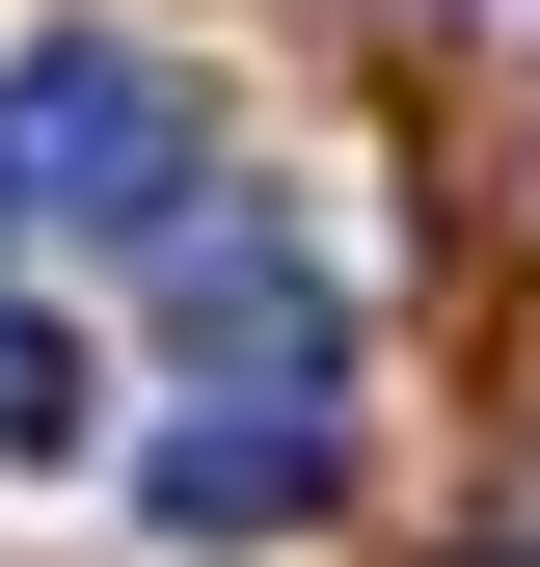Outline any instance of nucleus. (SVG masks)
<instances>
[{"instance_id": "f257e3e1", "label": "nucleus", "mask_w": 540, "mask_h": 567, "mask_svg": "<svg viewBox=\"0 0 540 567\" xmlns=\"http://www.w3.org/2000/svg\"><path fill=\"white\" fill-rule=\"evenodd\" d=\"M217 189V109H189L163 28H28L0 54V217H82V244H163Z\"/></svg>"}, {"instance_id": "f03ea898", "label": "nucleus", "mask_w": 540, "mask_h": 567, "mask_svg": "<svg viewBox=\"0 0 540 567\" xmlns=\"http://www.w3.org/2000/svg\"><path fill=\"white\" fill-rule=\"evenodd\" d=\"M163 298H189V351H217L243 405H298V433L352 405V298H324V244L270 217V189H189V217H163Z\"/></svg>"}, {"instance_id": "7ed1b4c3", "label": "nucleus", "mask_w": 540, "mask_h": 567, "mask_svg": "<svg viewBox=\"0 0 540 567\" xmlns=\"http://www.w3.org/2000/svg\"><path fill=\"white\" fill-rule=\"evenodd\" d=\"M324 460H352V433H298V405H189V433H135V514H163V540H298Z\"/></svg>"}, {"instance_id": "20e7f679", "label": "nucleus", "mask_w": 540, "mask_h": 567, "mask_svg": "<svg viewBox=\"0 0 540 567\" xmlns=\"http://www.w3.org/2000/svg\"><path fill=\"white\" fill-rule=\"evenodd\" d=\"M82 433H108V351L54 298H0V460H82Z\"/></svg>"}, {"instance_id": "39448f33", "label": "nucleus", "mask_w": 540, "mask_h": 567, "mask_svg": "<svg viewBox=\"0 0 540 567\" xmlns=\"http://www.w3.org/2000/svg\"><path fill=\"white\" fill-rule=\"evenodd\" d=\"M459 567H540V540H459Z\"/></svg>"}]
</instances>
